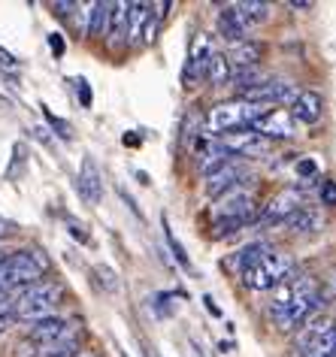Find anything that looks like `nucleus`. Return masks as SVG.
I'll return each instance as SVG.
<instances>
[{
	"label": "nucleus",
	"instance_id": "412c9836",
	"mask_svg": "<svg viewBox=\"0 0 336 357\" xmlns=\"http://www.w3.org/2000/svg\"><path fill=\"white\" fill-rule=\"evenodd\" d=\"M236 13L245 19V24H261V22H267L270 19V13H273V6L270 3H261V0H243V3H236Z\"/></svg>",
	"mask_w": 336,
	"mask_h": 357
},
{
	"label": "nucleus",
	"instance_id": "c03bdc74",
	"mask_svg": "<svg viewBox=\"0 0 336 357\" xmlns=\"http://www.w3.org/2000/svg\"><path fill=\"white\" fill-rule=\"evenodd\" d=\"M203 303H206V312H209V315H215V318H221V309L215 306V300H212V297H209V294H206V297H203Z\"/></svg>",
	"mask_w": 336,
	"mask_h": 357
},
{
	"label": "nucleus",
	"instance_id": "5701e85b",
	"mask_svg": "<svg viewBox=\"0 0 336 357\" xmlns=\"http://www.w3.org/2000/svg\"><path fill=\"white\" fill-rule=\"evenodd\" d=\"M240 275H243V284H245V288H252V291H273V288H276V282H273L270 275L264 273V266H261V264L245 266Z\"/></svg>",
	"mask_w": 336,
	"mask_h": 357
},
{
	"label": "nucleus",
	"instance_id": "c9c22d12",
	"mask_svg": "<svg viewBox=\"0 0 336 357\" xmlns=\"http://www.w3.org/2000/svg\"><path fill=\"white\" fill-rule=\"evenodd\" d=\"M76 94H79V103L82 106H91L94 97H91V88H88L85 79H76Z\"/></svg>",
	"mask_w": 336,
	"mask_h": 357
},
{
	"label": "nucleus",
	"instance_id": "b1692460",
	"mask_svg": "<svg viewBox=\"0 0 336 357\" xmlns=\"http://www.w3.org/2000/svg\"><path fill=\"white\" fill-rule=\"evenodd\" d=\"M206 76H209V82L215 88L231 82V61H227V55H212L209 64H206Z\"/></svg>",
	"mask_w": 336,
	"mask_h": 357
},
{
	"label": "nucleus",
	"instance_id": "2eb2a0df",
	"mask_svg": "<svg viewBox=\"0 0 336 357\" xmlns=\"http://www.w3.org/2000/svg\"><path fill=\"white\" fill-rule=\"evenodd\" d=\"M79 194L88 200V203H100L103 200V182H100V169L91 158L82 160V173H79V182H76Z\"/></svg>",
	"mask_w": 336,
	"mask_h": 357
},
{
	"label": "nucleus",
	"instance_id": "e433bc0d",
	"mask_svg": "<svg viewBox=\"0 0 336 357\" xmlns=\"http://www.w3.org/2000/svg\"><path fill=\"white\" fill-rule=\"evenodd\" d=\"M67 230H70V236H73V239H79V243H88L85 227H82V225H76L73 218H67Z\"/></svg>",
	"mask_w": 336,
	"mask_h": 357
},
{
	"label": "nucleus",
	"instance_id": "72a5a7b5",
	"mask_svg": "<svg viewBox=\"0 0 336 357\" xmlns=\"http://www.w3.org/2000/svg\"><path fill=\"white\" fill-rule=\"evenodd\" d=\"M321 206H336V182H321Z\"/></svg>",
	"mask_w": 336,
	"mask_h": 357
},
{
	"label": "nucleus",
	"instance_id": "aec40b11",
	"mask_svg": "<svg viewBox=\"0 0 336 357\" xmlns=\"http://www.w3.org/2000/svg\"><path fill=\"white\" fill-rule=\"evenodd\" d=\"M148 3H130L128 10V31H125V40L128 43H139V33H143V24L148 19Z\"/></svg>",
	"mask_w": 336,
	"mask_h": 357
},
{
	"label": "nucleus",
	"instance_id": "c756f323",
	"mask_svg": "<svg viewBox=\"0 0 336 357\" xmlns=\"http://www.w3.org/2000/svg\"><path fill=\"white\" fill-rule=\"evenodd\" d=\"M158 31H161V19H158L155 13H148V19L143 24V33H139V43H143V46H152V43L158 40Z\"/></svg>",
	"mask_w": 336,
	"mask_h": 357
},
{
	"label": "nucleus",
	"instance_id": "a19ab883",
	"mask_svg": "<svg viewBox=\"0 0 336 357\" xmlns=\"http://www.w3.org/2000/svg\"><path fill=\"white\" fill-rule=\"evenodd\" d=\"M49 46H52V52H55V55H64V40H61V33H52V37H49Z\"/></svg>",
	"mask_w": 336,
	"mask_h": 357
},
{
	"label": "nucleus",
	"instance_id": "7ed1b4c3",
	"mask_svg": "<svg viewBox=\"0 0 336 357\" xmlns=\"http://www.w3.org/2000/svg\"><path fill=\"white\" fill-rule=\"evenodd\" d=\"M294 354L297 357H336V324L330 318H321L303 327V333L297 336Z\"/></svg>",
	"mask_w": 336,
	"mask_h": 357
},
{
	"label": "nucleus",
	"instance_id": "39448f33",
	"mask_svg": "<svg viewBox=\"0 0 336 357\" xmlns=\"http://www.w3.org/2000/svg\"><path fill=\"white\" fill-rule=\"evenodd\" d=\"M221 146H224L227 151H231L234 158H254V155H267L270 142L258 137L252 128H243V130H231V133H221V137H215Z\"/></svg>",
	"mask_w": 336,
	"mask_h": 357
},
{
	"label": "nucleus",
	"instance_id": "4c0bfd02",
	"mask_svg": "<svg viewBox=\"0 0 336 357\" xmlns=\"http://www.w3.org/2000/svg\"><path fill=\"white\" fill-rule=\"evenodd\" d=\"M0 67H3V70H15V67H19V58H15L13 52H6L3 46H0Z\"/></svg>",
	"mask_w": 336,
	"mask_h": 357
},
{
	"label": "nucleus",
	"instance_id": "ddd939ff",
	"mask_svg": "<svg viewBox=\"0 0 336 357\" xmlns=\"http://www.w3.org/2000/svg\"><path fill=\"white\" fill-rule=\"evenodd\" d=\"M79 345H82V327L79 324H70L67 333L55 339L49 345H40V354L37 357H76L79 354Z\"/></svg>",
	"mask_w": 336,
	"mask_h": 357
},
{
	"label": "nucleus",
	"instance_id": "bb28decb",
	"mask_svg": "<svg viewBox=\"0 0 336 357\" xmlns=\"http://www.w3.org/2000/svg\"><path fill=\"white\" fill-rule=\"evenodd\" d=\"M94 275H97V284L106 291V294H116L121 284H119V275L109 270V266H103V264H97L94 266Z\"/></svg>",
	"mask_w": 336,
	"mask_h": 357
},
{
	"label": "nucleus",
	"instance_id": "6e6552de",
	"mask_svg": "<svg viewBox=\"0 0 336 357\" xmlns=\"http://www.w3.org/2000/svg\"><path fill=\"white\" fill-rule=\"evenodd\" d=\"M252 130L258 133V137H264L267 142L270 139H291L294 137V119H291L288 109H270L261 121L252 124Z\"/></svg>",
	"mask_w": 336,
	"mask_h": 357
},
{
	"label": "nucleus",
	"instance_id": "1a4fd4ad",
	"mask_svg": "<svg viewBox=\"0 0 336 357\" xmlns=\"http://www.w3.org/2000/svg\"><path fill=\"white\" fill-rule=\"evenodd\" d=\"M243 173H245V167L236 158L227 160V164H221V167H215L212 173H206V194L209 197H221L224 191H231L234 185L243 182Z\"/></svg>",
	"mask_w": 336,
	"mask_h": 357
},
{
	"label": "nucleus",
	"instance_id": "9b49d317",
	"mask_svg": "<svg viewBox=\"0 0 336 357\" xmlns=\"http://www.w3.org/2000/svg\"><path fill=\"white\" fill-rule=\"evenodd\" d=\"M218 33L224 37L227 43H234V46H240V43L249 37V24H245V19L240 13H236V3L231 6H221V13H218Z\"/></svg>",
	"mask_w": 336,
	"mask_h": 357
},
{
	"label": "nucleus",
	"instance_id": "f257e3e1",
	"mask_svg": "<svg viewBox=\"0 0 336 357\" xmlns=\"http://www.w3.org/2000/svg\"><path fill=\"white\" fill-rule=\"evenodd\" d=\"M288 291H291V300L285 309L273 312V321H276L279 330H294L297 324H303V321L312 315L315 309H321V291H318V282L312 275H288Z\"/></svg>",
	"mask_w": 336,
	"mask_h": 357
},
{
	"label": "nucleus",
	"instance_id": "cd10ccee",
	"mask_svg": "<svg viewBox=\"0 0 336 357\" xmlns=\"http://www.w3.org/2000/svg\"><path fill=\"white\" fill-rule=\"evenodd\" d=\"M249 221H243V218H218L215 225H212V236L221 239V236H231L236 234V230H243Z\"/></svg>",
	"mask_w": 336,
	"mask_h": 357
},
{
	"label": "nucleus",
	"instance_id": "dca6fc26",
	"mask_svg": "<svg viewBox=\"0 0 336 357\" xmlns=\"http://www.w3.org/2000/svg\"><path fill=\"white\" fill-rule=\"evenodd\" d=\"M67 327H70V321H64L61 315H52V318H43L37 321V324H31V342H37V345H49V342H55V339H61L67 333Z\"/></svg>",
	"mask_w": 336,
	"mask_h": 357
},
{
	"label": "nucleus",
	"instance_id": "de8ad7c7",
	"mask_svg": "<svg viewBox=\"0 0 336 357\" xmlns=\"http://www.w3.org/2000/svg\"><path fill=\"white\" fill-rule=\"evenodd\" d=\"M3 261H6V257H3V255H0V264H3Z\"/></svg>",
	"mask_w": 336,
	"mask_h": 357
},
{
	"label": "nucleus",
	"instance_id": "473e14b6",
	"mask_svg": "<svg viewBox=\"0 0 336 357\" xmlns=\"http://www.w3.org/2000/svg\"><path fill=\"white\" fill-rule=\"evenodd\" d=\"M315 173H318L315 158H300V160H297V176H303V178H315Z\"/></svg>",
	"mask_w": 336,
	"mask_h": 357
},
{
	"label": "nucleus",
	"instance_id": "2f4dec72",
	"mask_svg": "<svg viewBox=\"0 0 336 357\" xmlns=\"http://www.w3.org/2000/svg\"><path fill=\"white\" fill-rule=\"evenodd\" d=\"M24 155H28V149L24 146H15V151H13V167H10V178H15V176H22V167H24Z\"/></svg>",
	"mask_w": 336,
	"mask_h": 357
},
{
	"label": "nucleus",
	"instance_id": "58836bf2",
	"mask_svg": "<svg viewBox=\"0 0 336 357\" xmlns=\"http://www.w3.org/2000/svg\"><path fill=\"white\" fill-rule=\"evenodd\" d=\"M15 324H19V321H15L13 312H0V336H3V333H10V330H13Z\"/></svg>",
	"mask_w": 336,
	"mask_h": 357
},
{
	"label": "nucleus",
	"instance_id": "f03ea898",
	"mask_svg": "<svg viewBox=\"0 0 336 357\" xmlns=\"http://www.w3.org/2000/svg\"><path fill=\"white\" fill-rule=\"evenodd\" d=\"M273 106L267 103H252V100H227V103H218L212 106L209 115H206V133L209 139L221 137V133H231V130H243V128H252L254 121H261Z\"/></svg>",
	"mask_w": 336,
	"mask_h": 357
},
{
	"label": "nucleus",
	"instance_id": "4be33fe9",
	"mask_svg": "<svg viewBox=\"0 0 336 357\" xmlns=\"http://www.w3.org/2000/svg\"><path fill=\"white\" fill-rule=\"evenodd\" d=\"M106 28H109V3H91L85 37H106Z\"/></svg>",
	"mask_w": 336,
	"mask_h": 357
},
{
	"label": "nucleus",
	"instance_id": "c85d7f7f",
	"mask_svg": "<svg viewBox=\"0 0 336 357\" xmlns=\"http://www.w3.org/2000/svg\"><path fill=\"white\" fill-rule=\"evenodd\" d=\"M200 124H203V119H200L197 109H191L188 115H185V124H182V142H185V146H188V142L200 133Z\"/></svg>",
	"mask_w": 336,
	"mask_h": 357
},
{
	"label": "nucleus",
	"instance_id": "20e7f679",
	"mask_svg": "<svg viewBox=\"0 0 336 357\" xmlns=\"http://www.w3.org/2000/svg\"><path fill=\"white\" fill-rule=\"evenodd\" d=\"M212 215H215V221L218 218H243V221H252L254 218V197H252V191H245L243 182L234 185L231 191H224L218 197L215 209H212Z\"/></svg>",
	"mask_w": 336,
	"mask_h": 357
},
{
	"label": "nucleus",
	"instance_id": "a878e982",
	"mask_svg": "<svg viewBox=\"0 0 336 357\" xmlns=\"http://www.w3.org/2000/svg\"><path fill=\"white\" fill-rule=\"evenodd\" d=\"M161 225H164V236H167V245H170V252L176 255V264L185 266V270H191V261H188V255H185V245L176 239V234L170 230V221H167V215L161 218Z\"/></svg>",
	"mask_w": 336,
	"mask_h": 357
},
{
	"label": "nucleus",
	"instance_id": "79ce46f5",
	"mask_svg": "<svg viewBox=\"0 0 336 357\" xmlns=\"http://www.w3.org/2000/svg\"><path fill=\"white\" fill-rule=\"evenodd\" d=\"M52 10H58V15H70L76 10V3H64V0H58V3H52Z\"/></svg>",
	"mask_w": 336,
	"mask_h": 357
},
{
	"label": "nucleus",
	"instance_id": "6ab92c4d",
	"mask_svg": "<svg viewBox=\"0 0 336 357\" xmlns=\"http://www.w3.org/2000/svg\"><path fill=\"white\" fill-rule=\"evenodd\" d=\"M264 58V46L261 43H254V40H243L240 46L234 49V55L227 58L231 64H236L240 70H249V67H258V61Z\"/></svg>",
	"mask_w": 336,
	"mask_h": 357
},
{
	"label": "nucleus",
	"instance_id": "0eeeda50",
	"mask_svg": "<svg viewBox=\"0 0 336 357\" xmlns=\"http://www.w3.org/2000/svg\"><path fill=\"white\" fill-rule=\"evenodd\" d=\"M297 94H300V88L297 85H291V82H279V79H267L264 85L258 88H252V91H243V100H252V103H294L297 100Z\"/></svg>",
	"mask_w": 336,
	"mask_h": 357
},
{
	"label": "nucleus",
	"instance_id": "49530a36",
	"mask_svg": "<svg viewBox=\"0 0 336 357\" xmlns=\"http://www.w3.org/2000/svg\"><path fill=\"white\" fill-rule=\"evenodd\" d=\"M76 357H97V354H91V351H79Z\"/></svg>",
	"mask_w": 336,
	"mask_h": 357
},
{
	"label": "nucleus",
	"instance_id": "f3484780",
	"mask_svg": "<svg viewBox=\"0 0 336 357\" xmlns=\"http://www.w3.org/2000/svg\"><path fill=\"white\" fill-rule=\"evenodd\" d=\"M288 230H294V234H318V230L324 227V212L315 209V206H300L294 215L285 218Z\"/></svg>",
	"mask_w": 336,
	"mask_h": 357
},
{
	"label": "nucleus",
	"instance_id": "4468645a",
	"mask_svg": "<svg viewBox=\"0 0 336 357\" xmlns=\"http://www.w3.org/2000/svg\"><path fill=\"white\" fill-rule=\"evenodd\" d=\"M288 112H291V119H294V121L315 124L318 119H321V112H324V100L315 91H300Z\"/></svg>",
	"mask_w": 336,
	"mask_h": 357
},
{
	"label": "nucleus",
	"instance_id": "ea45409f",
	"mask_svg": "<svg viewBox=\"0 0 336 357\" xmlns=\"http://www.w3.org/2000/svg\"><path fill=\"white\" fill-rule=\"evenodd\" d=\"M119 194H121V200H125V203H128V206H130V212H134V215H137L139 221H143V212H139V206H137V203H134V197H130V194H128L125 188H121Z\"/></svg>",
	"mask_w": 336,
	"mask_h": 357
},
{
	"label": "nucleus",
	"instance_id": "393cba45",
	"mask_svg": "<svg viewBox=\"0 0 336 357\" xmlns=\"http://www.w3.org/2000/svg\"><path fill=\"white\" fill-rule=\"evenodd\" d=\"M231 82H234V88H240V91H252V88L267 82V76H264L258 67H249V70H236V73H231Z\"/></svg>",
	"mask_w": 336,
	"mask_h": 357
},
{
	"label": "nucleus",
	"instance_id": "423d86ee",
	"mask_svg": "<svg viewBox=\"0 0 336 357\" xmlns=\"http://www.w3.org/2000/svg\"><path fill=\"white\" fill-rule=\"evenodd\" d=\"M303 206V191L300 188H282L276 197L267 200V206L261 209V225H279V221H285L288 215H294V212Z\"/></svg>",
	"mask_w": 336,
	"mask_h": 357
},
{
	"label": "nucleus",
	"instance_id": "7c9ffc66",
	"mask_svg": "<svg viewBox=\"0 0 336 357\" xmlns=\"http://www.w3.org/2000/svg\"><path fill=\"white\" fill-rule=\"evenodd\" d=\"M43 115H46V119H49V124H52V128L58 130V137H61V139H73V130H70V124H67V121H61L55 112H52V109H46V106H43Z\"/></svg>",
	"mask_w": 336,
	"mask_h": 357
},
{
	"label": "nucleus",
	"instance_id": "a18cd8bd",
	"mask_svg": "<svg viewBox=\"0 0 336 357\" xmlns=\"http://www.w3.org/2000/svg\"><path fill=\"white\" fill-rule=\"evenodd\" d=\"M288 6L291 10H312L315 3H309V0H288Z\"/></svg>",
	"mask_w": 336,
	"mask_h": 357
},
{
	"label": "nucleus",
	"instance_id": "f8f14e48",
	"mask_svg": "<svg viewBox=\"0 0 336 357\" xmlns=\"http://www.w3.org/2000/svg\"><path fill=\"white\" fill-rule=\"evenodd\" d=\"M227 160H234V155L224 146H221L218 139H209L206 137V139L197 142V167H200L203 176L212 173V169L221 167V164H227Z\"/></svg>",
	"mask_w": 336,
	"mask_h": 357
},
{
	"label": "nucleus",
	"instance_id": "9d476101",
	"mask_svg": "<svg viewBox=\"0 0 336 357\" xmlns=\"http://www.w3.org/2000/svg\"><path fill=\"white\" fill-rule=\"evenodd\" d=\"M212 58V46L206 33H194L191 52H188V67H185V85H194L200 76H206V64Z\"/></svg>",
	"mask_w": 336,
	"mask_h": 357
},
{
	"label": "nucleus",
	"instance_id": "37998d69",
	"mask_svg": "<svg viewBox=\"0 0 336 357\" xmlns=\"http://www.w3.org/2000/svg\"><path fill=\"white\" fill-rule=\"evenodd\" d=\"M13 230H15V225H13V221H6L3 215H0V239H3V236H10Z\"/></svg>",
	"mask_w": 336,
	"mask_h": 357
},
{
	"label": "nucleus",
	"instance_id": "a211bd4d",
	"mask_svg": "<svg viewBox=\"0 0 336 357\" xmlns=\"http://www.w3.org/2000/svg\"><path fill=\"white\" fill-rule=\"evenodd\" d=\"M128 10H130V3H109V28H106V37H109L112 46H119V43L125 40Z\"/></svg>",
	"mask_w": 336,
	"mask_h": 357
},
{
	"label": "nucleus",
	"instance_id": "09e8293b",
	"mask_svg": "<svg viewBox=\"0 0 336 357\" xmlns=\"http://www.w3.org/2000/svg\"><path fill=\"white\" fill-rule=\"evenodd\" d=\"M121 357H128V354H121Z\"/></svg>",
	"mask_w": 336,
	"mask_h": 357
},
{
	"label": "nucleus",
	"instance_id": "f704fd0d",
	"mask_svg": "<svg viewBox=\"0 0 336 357\" xmlns=\"http://www.w3.org/2000/svg\"><path fill=\"white\" fill-rule=\"evenodd\" d=\"M40 354V345L31 342V339H24V342L15 345V357H37Z\"/></svg>",
	"mask_w": 336,
	"mask_h": 357
}]
</instances>
